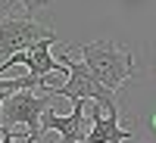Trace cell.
<instances>
[{
  "instance_id": "7",
  "label": "cell",
  "mask_w": 156,
  "mask_h": 143,
  "mask_svg": "<svg viewBox=\"0 0 156 143\" xmlns=\"http://www.w3.org/2000/svg\"><path fill=\"white\" fill-rule=\"evenodd\" d=\"M128 137H134V134L119 124V115H103V109L94 103V109H90V131H87L84 143H125Z\"/></svg>"
},
{
  "instance_id": "8",
  "label": "cell",
  "mask_w": 156,
  "mask_h": 143,
  "mask_svg": "<svg viewBox=\"0 0 156 143\" xmlns=\"http://www.w3.org/2000/svg\"><path fill=\"white\" fill-rule=\"evenodd\" d=\"M19 3H22V6H25V12H28V16H31V12L44 9V6L50 3V0H19Z\"/></svg>"
},
{
  "instance_id": "5",
  "label": "cell",
  "mask_w": 156,
  "mask_h": 143,
  "mask_svg": "<svg viewBox=\"0 0 156 143\" xmlns=\"http://www.w3.org/2000/svg\"><path fill=\"white\" fill-rule=\"evenodd\" d=\"M53 44H56V41H41V44L28 47L25 53H16L6 66H0V78H3V72H6L9 66H25V69H28V75H34V78H47V75L66 72V66L50 53V47H53Z\"/></svg>"
},
{
  "instance_id": "1",
  "label": "cell",
  "mask_w": 156,
  "mask_h": 143,
  "mask_svg": "<svg viewBox=\"0 0 156 143\" xmlns=\"http://www.w3.org/2000/svg\"><path fill=\"white\" fill-rule=\"evenodd\" d=\"M78 53H81V62L90 69V75H94L103 87H109L112 94H119L122 84L134 75V56L128 53V50H122L119 44H112L109 37L84 44Z\"/></svg>"
},
{
  "instance_id": "3",
  "label": "cell",
  "mask_w": 156,
  "mask_h": 143,
  "mask_svg": "<svg viewBox=\"0 0 156 143\" xmlns=\"http://www.w3.org/2000/svg\"><path fill=\"white\" fill-rule=\"evenodd\" d=\"M50 109V94H34V90H19L12 94L3 109H0V128H16L22 124L25 134H28V143L41 140V118Z\"/></svg>"
},
{
  "instance_id": "4",
  "label": "cell",
  "mask_w": 156,
  "mask_h": 143,
  "mask_svg": "<svg viewBox=\"0 0 156 143\" xmlns=\"http://www.w3.org/2000/svg\"><path fill=\"white\" fill-rule=\"evenodd\" d=\"M41 41H56V31L34 22L31 16H3L0 19V66H6L16 53H25Z\"/></svg>"
},
{
  "instance_id": "9",
  "label": "cell",
  "mask_w": 156,
  "mask_h": 143,
  "mask_svg": "<svg viewBox=\"0 0 156 143\" xmlns=\"http://www.w3.org/2000/svg\"><path fill=\"white\" fill-rule=\"evenodd\" d=\"M0 134H3V137H0V143H19V140H16L19 134H16V131H9V128H0Z\"/></svg>"
},
{
  "instance_id": "2",
  "label": "cell",
  "mask_w": 156,
  "mask_h": 143,
  "mask_svg": "<svg viewBox=\"0 0 156 143\" xmlns=\"http://www.w3.org/2000/svg\"><path fill=\"white\" fill-rule=\"evenodd\" d=\"M59 62L69 69V78L62 81L56 90H50L53 97H69L72 103L75 100H90V103H97V106L106 112V115H119V106H115V94L109 87H103L94 75H90V69L84 66V62H78L72 59V53H62Z\"/></svg>"
},
{
  "instance_id": "6",
  "label": "cell",
  "mask_w": 156,
  "mask_h": 143,
  "mask_svg": "<svg viewBox=\"0 0 156 143\" xmlns=\"http://www.w3.org/2000/svg\"><path fill=\"white\" fill-rule=\"evenodd\" d=\"M84 103L87 100H75L72 103V112L69 115H56L53 109H47L44 112V118H41V131H56L59 134V143H84V131H81V124H84Z\"/></svg>"
}]
</instances>
